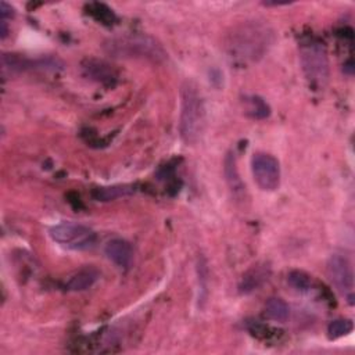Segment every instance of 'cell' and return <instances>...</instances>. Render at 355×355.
Returning <instances> with one entry per match:
<instances>
[{
    "label": "cell",
    "mask_w": 355,
    "mask_h": 355,
    "mask_svg": "<svg viewBox=\"0 0 355 355\" xmlns=\"http://www.w3.org/2000/svg\"><path fill=\"white\" fill-rule=\"evenodd\" d=\"M0 15H1V19L7 21V18L14 17V8L10 4H7L6 1H1L0 3Z\"/></svg>",
    "instance_id": "ac0fdd59"
},
{
    "label": "cell",
    "mask_w": 355,
    "mask_h": 355,
    "mask_svg": "<svg viewBox=\"0 0 355 355\" xmlns=\"http://www.w3.org/2000/svg\"><path fill=\"white\" fill-rule=\"evenodd\" d=\"M205 123V107L202 97L191 82H186L182 87V104L179 132L187 144L198 141Z\"/></svg>",
    "instance_id": "3957f363"
},
{
    "label": "cell",
    "mask_w": 355,
    "mask_h": 355,
    "mask_svg": "<svg viewBox=\"0 0 355 355\" xmlns=\"http://www.w3.org/2000/svg\"><path fill=\"white\" fill-rule=\"evenodd\" d=\"M270 275V268L266 263H257L251 266L241 277L239 284V291L241 294H250L258 290Z\"/></svg>",
    "instance_id": "30bf717a"
},
{
    "label": "cell",
    "mask_w": 355,
    "mask_h": 355,
    "mask_svg": "<svg viewBox=\"0 0 355 355\" xmlns=\"http://www.w3.org/2000/svg\"><path fill=\"white\" fill-rule=\"evenodd\" d=\"M100 277V272L96 268L87 266L80 270H78L75 275L71 276V279L67 283L68 290L72 291H83L90 288Z\"/></svg>",
    "instance_id": "7c38bea8"
},
{
    "label": "cell",
    "mask_w": 355,
    "mask_h": 355,
    "mask_svg": "<svg viewBox=\"0 0 355 355\" xmlns=\"http://www.w3.org/2000/svg\"><path fill=\"white\" fill-rule=\"evenodd\" d=\"M104 51L115 58H137L153 62L164 61L168 54L154 37L143 33L114 36L103 43Z\"/></svg>",
    "instance_id": "7a4b0ae2"
},
{
    "label": "cell",
    "mask_w": 355,
    "mask_h": 355,
    "mask_svg": "<svg viewBox=\"0 0 355 355\" xmlns=\"http://www.w3.org/2000/svg\"><path fill=\"white\" fill-rule=\"evenodd\" d=\"M82 73L90 79L94 80L97 83L105 85V86H112L116 82V72L114 71V68L107 64L103 60H97V58H86L82 65H80Z\"/></svg>",
    "instance_id": "ba28073f"
},
{
    "label": "cell",
    "mask_w": 355,
    "mask_h": 355,
    "mask_svg": "<svg viewBox=\"0 0 355 355\" xmlns=\"http://www.w3.org/2000/svg\"><path fill=\"white\" fill-rule=\"evenodd\" d=\"M265 315L275 322L284 323L290 316V306L282 298L272 297L265 304Z\"/></svg>",
    "instance_id": "9a60e30c"
},
{
    "label": "cell",
    "mask_w": 355,
    "mask_h": 355,
    "mask_svg": "<svg viewBox=\"0 0 355 355\" xmlns=\"http://www.w3.org/2000/svg\"><path fill=\"white\" fill-rule=\"evenodd\" d=\"M352 329H354V324L349 319H336L330 322V324L327 326V334L330 340H334L348 334L349 331H352Z\"/></svg>",
    "instance_id": "e0dca14e"
},
{
    "label": "cell",
    "mask_w": 355,
    "mask_h": 355,
    "mask_svg": "<svg viewBox=\"0 0 355 355\" xmlns=\"http://www.w3.org/2000/svg\"><path fill=\"white\" fill-rule=\"evenodd\" d=\"M223 172H225V178L227 182V186L232 191V194L236 198L243 197L244 191H245V186L239 175V169H237V164H236V157L233 153H227V155L225 157V162H223Z\"/></svg>",
    "instance_id": "8fae6325"
},
{
    "label": "cell",
    "mask_w": 355,
    "mask_h": 355,
    "mask_svg": "<svg viewBox=\"0 0 355 355\" xmlns=\"http://www.w3.org/2000/svg\"><path fill=\"white\" fill-rule=\"evenodd\" d=\"M326 272L331 284L344 295H348L349 304H352L354 288V272L349 259L343 254H333L327 259Z\"/></svg>",
    "instance_id": "52a82bcc"
},
{
    "label": "cell",
    "mask_w": 355,
    "mask_h": 355,
    "mask_svg": "<svg viewBox=\"0 0 355 355\" xmlns=\"http://www.w3.org/2000/svg\"><path fill=\"white\" fill-rule=\"evenodd\" d=\"M251 171L255 183L265 191H273L280 184L279 161L268 153H254L251 158Z\"/></svg>",
    "instance_id": "8992f818"
},
{
    "label": "cell",
    "mask_w": 355,
    "mask_h": 355,
    "mask_svg": "<svg viewBox=\"0 0 355 355\" xmlns=\"http://www.w3.org/2000/svg\"><path fill=\"white\" fill-rule=\"evenodd\" d=\"M135 193V187L132 184H114L98 187L93 191V197L97 201H112L121 197H128Z\"/></svg>",
    "instance_id": "5bb4252c"
},
{
    "label": "cell",
    "mask_w": 355,
    "mask_h": 355,
    "mask_svg": "<svg viewBox=\"0 0 355 355\" xmlns=\"http://www.w3.org/2000/svg\"><path fill=\"white\" fill-rule=\"evenodd\" d=\"M244 114L252 119H265L270 115L269 104L257 94H247L241 100Z\"/></svg>",
    "instance_id": "4fadbf2b"
},
{
    "label": "cell",
    "mask_w": 355,
    "mask_h": 355,
    "mask_svg": "<svg viewBox=\"0 0 355 355\" xmlns=\"http://www.w3.org/2000/svg\"><path fill=\"white\" fill-rule=\"evenodd\" d=\"M300 62L302 72L316 89H322L327 85L330 76L329 57L323 43L318 40H308L300 46Z\"/></svg>",
    "instance_id": "277c9868"
},
{
    "label": "cell",
    "mask_w": 355,
    "mask_h": 355,
    "mask_svg": "<svg viewBox=\"0 0 355 355\" xmlns=\"http://www.w3.org/2000/svg\"><path fill=\"white\" fill-rule=\"evenodd\" d=\"M287 283L297 291H308L312 286L311 276L302 270H291L287 276Z\"/></svg>",
    "instance_id": "2e32d148"
},
{
    "label": "cell",
    "mask_w": 355,
    "mask_h": 355,
    "mask_svg": "<svg viewBox=\"0 0 355 355\" xmlns=\"http://www.w3.org/2000/svg\"><path fill=\"white\" fill-rule=\"evenodd\" d=\"M50 237L58 243L60 245L75 250V251H85L94 247L97 236L96 233L80 223L75 222H62L53 226L50 230Z\"/></svg>",
    "instance_id": "5b68a950"
},
{
    "label": "cell",
    "mask_w": 355,
    "mask_h": 355,
    "mask_svg": "<svg viewBox=\"0 0 355 355\" xmlns=\"http://www.w3.org/2000/svg\"><path fill=\"white\" fill-rule=\"evenodd\" d=\"M104 252L110 261L122 269H128L133 259V248L123 239L110 240L104 247Z\"/></svg>",
    "instance_id": "9c48e42d"
},
{
    "label": "cell",
    "mask_w": 355,
    "mask_h": 355,
    "mask_svg": "<svg viewBox=\"0 0 355 355\" xmlns=\"http://www.w3.org/2000/svg\"><path fill=\"white\" fill-rule=\"evenodd\" d=\"M272 31L265 24L244 22L229 33L226 50L232 60L239 62H252L259 60L272 44Z\"/></svg>",
    "instance_id": "6da1fadb"
}]
</instances>
